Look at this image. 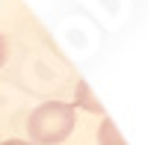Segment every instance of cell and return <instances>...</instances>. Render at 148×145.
<instances>
[{"mask_svg": "<svg viewBox=\"0 0 148 145\" xmlns=\"http://www.w3.org/2000/svg\"><path fill=\"white\" fill-rule=\"evenodd\" d=\"M98 145H127L125 139H121V133H119V127H116L113 118H104V122H101V130H98Z\"/></svg>", "mask_w": 148, "mask_h": 145, "instance_id": "obj_3", "label": "cell"}, {"mask_svg": "<svg viewBox=\"0 0 148 145\" xmlns=\"http://www.w3.org/2000/svg\"><path fill=\"white\" fill-rule=\"evenodd\" d=\"M77 113L65 101H47L42 107H36L27 118V130L33 145H59L71 136Z\"/></svg>", "mask_w": 148, "mask_h": 145, "instance_id": "obj_1", "label": "cell"}, {"mask_svg": "<svg viewBox=\"0 0 148 145\" xmlns=\"http://www.w3.org/2000/svg\"><path fill=\"white\" fill-rule=\"evenodd\" d=\"M6 53H9V47H6V39H3V36H0V65L6 62Z\"/></svg>", "mask_w": 148, "mask_h": 145, "instance_id": "obj_4", "label": "cell"}, {"mask_svg": "<svg viewBox=\"0 0 148 145\" xmlns=\"http://www.w3.org/2000/svg\"><path fill=\"white\" fill-rule=\"evenodd\" d=\"M0 145H30V142H24V139H6V142H0Z\"/></svg>", "mask_w": 148, "mask_h": 145, "instance_id": "obj_5", "label": "cell"}, {"mask_svg": "<svg viewBox=\"0 0 148 145\" xmlns=\"http://www.w3.org/2000/svg\"><path fill=\"white\" fill-rule=\"evenodd\" d=\"M74 98H77V107H83L86 113H95V116H104V107H101V101L92 95V89H89V83L86 80H80L77 83V92H74Z\"/></svg>", "mask_w": 148, "mask_h": 145, "instance_id": "obj_2", "label": "cell"}]
</instances>
